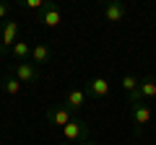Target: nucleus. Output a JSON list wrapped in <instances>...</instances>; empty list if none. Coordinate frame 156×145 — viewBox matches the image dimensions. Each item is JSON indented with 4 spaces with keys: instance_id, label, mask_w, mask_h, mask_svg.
I'll use <instances>...</instances> for the list:
<instances>
[{
    "instance_id": "f257e3e1",
    "label": "nucleus",
    "mask_w": 156,
    "mask_h": 145,
    "mask_svg": "<svg viewBox=\"0 0 156 145\" xmlns=\"http://www.w3.org/2000/svg\"><path fill=\"white\" fill-rule=\"evenodd\" d=\"M18 39H21V26L16 21H3V29H0V52L8 55Z\"/></svg>"
},
{
    "instance_id": "f03ea898",
    "label": "nucleus",
    "mask_w": 156,
    "mask_h": 145,
    "mask_svg": "<svg viewBox=\"0 0 156 145\" xmlns=\"http://www.w3.org/2000/svg\"><path fill=\"white\" fill-rule=\"evenodd\" d=\"M37 21L42 23V26H47V29H57V26H60V21H62L60 5H57V3H52V0H47L44 8L37 13Z\"/></svg>"
},
{
    "instance_id": "7ed1b4c3",
    "label": "nucleus",
    "mask_w": 156,
    "mask_h": 145,
    "mask_svg": "<svg viewBox=\"0 0 156 145\" xmlns=\"http://www.w3.org/2000/svg\"><path fill=\"white\" fill-rule=\"evenodd\" d=\"M11 72L21 80V83H37V80L42 78V70H39L34 62H13Z\"/></svg>"
},
{
    "instance_id": "20e7f679",
    "label": "nucleus",
    "mask_w": 156,
    "mask_h": 145,
    "mask_svg": "<svg viewBox=\"0 0 156 145\" xmlns=\"http://www.w3.org/2000/svg\"><path fill=\"white\" fill-rule=\"evenodd\" d=\"M120 86H122V91H125V96H128V104L133 106V104H140V80L135 78V75H130V72H125L122 78H120Z\"/></svg>"
},
{
    "instance_id": "39448f33",
    "label": "nucleus",
    "mask_w": 156,
    "mask_h": 145,
    "mask_svg": "<svg viewBox=\"0 0 156 145\" xmlns=\"http://www.w3.org/2000/svg\"><path fill=\"white\" fill-rule=\"evenodd\" d=\"M130 117H133V124H135V132L146 127L151 122V104L148 101H140V104H133L130 106Z\"/></svg>"
},
{
    "instance_id": "423d86ee",
    "label": "nucleus",
    "mask_w": 156,
    "mask_h": 145,
    "mask_svg": "<svg viewBox=\"0 0 156 145\" xmlns=\"http://www.w3.org/2000/svg\"><path fill=\"white\" fill-rule=\"evenodd\" d=\"M62 135H65V143H81V140H86V122L78 119V117H73L70 122L62 127Z\"/></svg>"
},
{
    "instance_id": "0eeeda50",
    "label": "nucleus",
    "mask_w": 156,
    "mask_h": 145,
    "mask_svg": "<svg viewBox=\"0 0 156 145\" xmlns=\"http://www.w3.org/2000/svg\"><path fill=\"white\" fill-rule=\"evenodd\" d=\"M101 13H104V18L109 23H120L128 16V5H125V3H117V0H109V3L101 5Z\"/></svg>"
},
{
    "instance_id": "6e6552de",
    "label": "nucleus",
    "mask_w": 156,
    "mask_h": 145,
    "mask_svg": "<svg viewBox=\"0 0 156 145\" xmlns=\"http://www.w3.org/2000/svg\"><path fill=\"white\" fill-rule=\"evenodd\" d=\"M70 119H73V112L68 109L65 104H62V106H52L50 112H47V122H50V124H55V127H60V130L65 127V124L70 122Z\"/></svg>"
},
{
    "instance_id": "1a4fd4ad",
    "label": "nucleus",
    "mask_w": 156,
    "mask_h": 145,
    "mask_svg": "<svg viewBox=\"0 0 156 145\" xmlns=\"http://www.w3.org/2000/svg\"><path fill=\"white\" fill-rule=\"evenodd\" d=\"M86 93H89V99H107L109 96V80L107 78H91L86 83Z\"/></svg>"
},
{
    "instance_id": "9d476101",
    "label": "nucleus",
    "mask_w": 156,
    "mask_h": 145,
    "mask_svg": "<svg viewBox=\"0 0 156 145\" xmlns=\"http://www.w3.org/2000/svg\"><path fill=\"white\" fill-rule=\"evenodd\" d=\"M89 101V93H86V88H70L65 96V106L70 109V112H78V109H83V104Z\"/></svg>"
},
{
    "instance_id": "9b49d317",
    "label": "nucleus",
    "mask_w": 156,
    "mask_h": 145,
    "mask_svg": "<svg viewBox=\"0 0 156 145\" xmlns=\"http://www.w3.org/2000/svg\"><path fill=\"white\" fill-rule=\"evenodd\" d=\"M8 57H11L13 62H26L29 57H31V47H29L26 39H18L16 44H13V49L8 52Z\"/></svg>"
},
{
    "instance_id": "f8f14e48",
    "label": "nucleus",
    "mask_w": 156,
    "mask_h": 145,
    "mask_svg": "<svg viewBox=\"0 0 156 145\" xmlns=\"http://www.w3.org/2000/svg\"><path fill=\"white\" fill-rule=\"evenodd\" d=\"M52 60V49H50V47H47V44H34L31 47V62H34V65H47V62H50Z\"/></svg>"
},
{
    "instance_id": "ddd939ff",
    "label": "nucleus",
    "mask_w": 156,
    "mask_h": 145,
    "mask_svg": "<svg viewBox=\"0 0 156 145\" xmlns=\"http://www.w3.org/2000/svg\"><path fill=\"white\" fill-rule=\"evenodd\" d=\"M140 99L143 101L156 99V75H146V78L140 80Z\"/></svg>"
},
{
    "instance_id": "4468645a",
    "label": "nucleus",
    "mask_w": 156,
    "mask_h": 145,
    "mask_svg": "<svg viewBox=\"0 0 156 145\" xmlns=\"http://www.w3.org/2000/svg\"><path fill=\"white\" fill-rule=\"evenodd\" d=\"M21 88H23V83L13 75V72H8L5 78H3V91H5L8 96H18V93H21Z\"/></svg>"
},
{
    "instance_id": "2eb2a0df",
    "label": "nucleus",
    "mask_w": 156,
    "mask_h": 145,
    "mask_svg": "<svg viewBox=\"0 0 156 145\" xmlns=\"http://www.w3.org/2000/svg\"><path fill=\"white\" fill-rule=\"evenodd\" d=\"M44 3H47V0H23V3H21V5L23 8H29V11H42V8H44Z\"/></svg>"
},
{
    "instance_id": "dca6fc26",
    "label": "nucleus",
    "mask_w": 156,
    "mask_h": 145,
    "mask_svg": "<svg viewBox=\"0 0 156 145\" xmlns=\"http://www.w3.org/2000/svg\"><path fill=\"white\" fill-rule=\"evenodd\" d=\"M8 13H11V5H8V3H0V21L8 18Z\"/></svg>"
},
{
    "instance_id": "f3484780",
    "label": "nucleus",
    "mask_w": 156,
    "mask_h": 145,
    "mask_svg": "<svg viewBox=\"0 0 156 145\" xmlns=\"http://www.w3.org/2000/svg\"><path fill=\"white\" fill-rule=\"evenodd\" d=\"M78 145H99V143H94V140H81Z\"/></svg>"
},
{
    "instance_id": "a211bd4d",
    "label": "nucleus",
    "mask_w": 156,
    "mask_h": 145,
    "mask_svg": "<svg viewBox=\"0 0 156 145\" xmlns=\"http://www.w3.org/2000/svg\"><path fill=\"white\" fill-rule=\"evenodd\" d=\"M57 145H68V143H57Z\"/></svg>"
}]
</instances>
